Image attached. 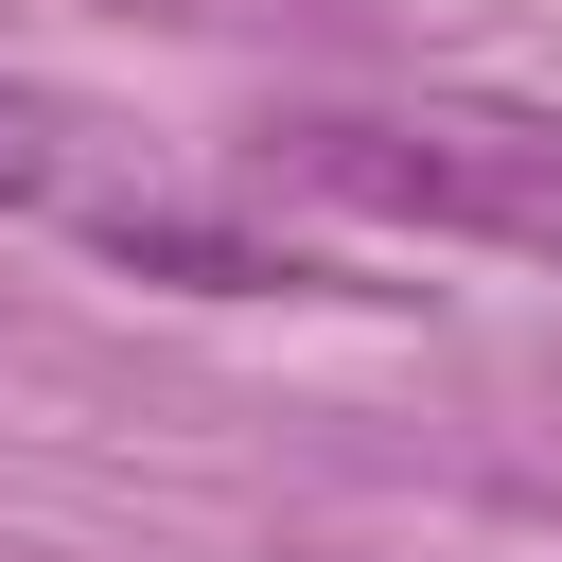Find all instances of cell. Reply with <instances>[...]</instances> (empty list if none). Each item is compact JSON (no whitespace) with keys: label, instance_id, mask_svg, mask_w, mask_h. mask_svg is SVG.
<instances>
[{"label":"cell","instance_id":"obj_2","mask_svg":"<svg viewBox=\"0 0 562 562\" xmlns=\"http://www.w3.org/2000/svg\"><path fill=\"white\" fill-rule=\"evenodd\" d=\"M53 193H70V140L35 88H0V211H53Z\"/></svg>","mask_w":562,"mask_h":562},{"label":"cell","instance_id":"obj_1","mask_svg":"<svg viewBox=\"0 0 562 562\" xmlns=\"http://www.w3.org/2000/svg\"><path fill=\"white\" fill-rule=\"evenodd\" d=\"M246 193H299L351 228L562 246V123H527V105H281V123H246Z\"/></svg>","mask_w":562,"mask_h":562}]
</instances>
